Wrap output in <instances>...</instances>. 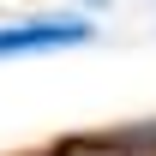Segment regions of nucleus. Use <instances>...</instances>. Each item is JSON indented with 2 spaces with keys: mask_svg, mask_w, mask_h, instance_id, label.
<instances>
[{
  "mask_svg": "<svg viewBox=\"0 0 156 156\" xmlns=\"http://www.w3.org/2000/svg\"><path fill=\"white\" fill-rule=\"evenodd\" d=\"M102 150H126V156H156V120H144V126H126V132H108L96 138Z\"/></svg>",
  "mask_w": 156,
  "mask_h": 156,
  "instance_id": "f03ea898",
  "label": "nucleus"
},
{
  "mask_svg": "<svg viewBox=\"0 0 156 156\" xmlns=\"http://www.w3.org/2000/svg\"><path fill=\"white\" fill-rule=\"evenodd\" d=\"M84 6H102V0H84Z\"/></svg>",
  "mask_w": 156,
  "mask_h": 156,
  "instance_id": "7ed1b4c3",
  "label": "nucleus"
},
{
  "mask_svg": "<svg viewBox=\"0 0 156 156\" xmlns=\"http://www.w3.org/2000/svg\"><path fill=\"white\" fill-rule=\"evenodd\" d=\"M96 30L84 18H30V24H0V60L6 54H42V48H78Z\"/></svg>",
  "mask_w": 156,
  "mask_h": 156,
  "instance_id": "f257e3e1",
  "label": "nucleus"
}]
</instances>
